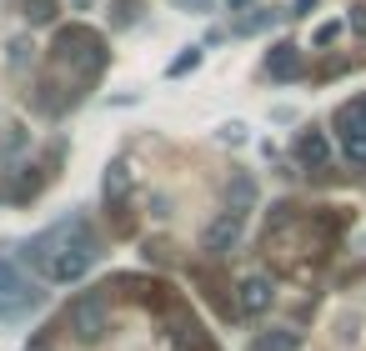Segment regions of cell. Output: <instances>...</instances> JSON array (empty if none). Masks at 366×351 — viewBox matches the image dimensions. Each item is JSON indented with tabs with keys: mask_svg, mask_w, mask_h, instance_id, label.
Returning a JSON list of instances; mask_svg holds the SVG:
<instances>
[{
	"mask_svg": "<svg viewBox=\"0 0 366 351\" xmlns=\"http://www.w3.org/2000/svg\"><path fill=\"white\" fill-rule=\"evenodd\" d=\"M51 56H56V66H71L76 81H96V76L106 71V56H111V51H106V41H101L91 26H71V31L56 36Z\"/></svg>",
	"mask_w": 366,
	"mask_h": 351,
	"instance_id": "cell-1",
	"label": "cell"
},
{
	"mask_svg": "<svg viewBox=\"0 0 366 351\" xmlns=\"http://www.w3.org/2000/svg\"><path fill=\"white\" fill-rule=\"evenodd\" d=\"M41 296H46V291L21 271V256H16V251L0 256V321H11V316L41 306Z\"/></svg>",
	"mask_w": 366,
	"mask_h": 351,
	"instance_id": "cell-2",
	"label": "cell"
},
{
	"mask_svg": "<svg viewBox=\"0 0 366 351\" xmlns=\"http://www.w3.org/2000/svg\"><path fill=\"white\" fill-rule=\"evenodd\" d=\"M66 326H71V336L81 341V346H96L106 331H111V316H106V301L96 296V291H86L81 301H71V311H66Z\"/></svg>",
	"mask_w": 366,
	"mask_h": 351,
	"instance_id": "cell-3",
	"label": "cell"
},
{
	"mask_svg": "<svg viewBox=\"0 0 366 351\" xmlns=\"http://www.w3.org/2000/svg\"><path fill=\"white\" fill-rule=\"evenodd\" d=\"M236 241H241V216H236V211H221V216L206 226V236H201V251H206V256H226Z\"/></svg>",
	"mask_w": 366,
	"mask_h": 351,
	"instance_id": "cell-4",
	"label": "cell"
},
{
	"mask_svg": "<svg viewBox=\"0 0 366 351\" xmlns=\"http://www.w3.org/2000/svg\"><path fill=\"white\" fill-rule=\"evenodd\" d=\"M271 301H276V286H271L266 276H246V281L236 286V306H241L246 316H261V311H271Z\"/></svg>",
	"mask_w": 366,
	"mask_h": 351,
	"instance_id": "cell-5",
	"label": "cell"
},
{
	"mask_svg": "<svg viewBox=\"0 0 366 351\" xmlns=\"http://www.w3.org/2000/svg\"><path fill=\"white\" fill-rule=\"evenodd\" d=\"M296 161H301L306 171H321V166L331 161V146H326V136H321V131H301V141H296Z\"/></svg>",
	"mask_w": 366,
	"mask_h": 351,
	"instance_id": "cell-6",
	"label": "cell"
},
{
	"mask_svg": "<svg viewBox=\"0 0 366 351\" xmlns=\"http://www.w3.org/2000/svg\"><path fill=\"white\" fill-rule=\"evenodd\" d=\"M101 196H106V206H126V196H131V166H126V161H111V166H106Z\"/></svg>",
	"mask_w": 366,
	"mask_h": 351,
	"instance_id": "cell-7",
	"label": "cell"
},
{
	"mask_svg": "<svg viewBox=\"0 0 366 351\" xmlns=\"http://www.w3.org/2000/svg\"><path fill=\"white\" fill-rule=\"evenodd\" d=\"M266 76H271V81H296V76H301V51H296V46H276V51L266 56Z\"/></svg>",
	"mask_w": 366,
	"mask_h": 351,
	"instance_id": "cell-8",
	"label": "cell"
},
{
	"mask_svg": "<svg viewBox=\"0 0 366 351\" xmlns=\"http://www.w3.org/2000/svg\"><path fill=\"white\" fill-rule=\"evenodd\" d=\"M336 131H341V141L346 136H366V96H356V101H346L336 111Z\"/></svg>",
	"mask_w": 366,
	"mask_h": 351,
	"instance_id": "cell-9",
	"label": "cell"
},
{
	"mask_svg": "<svg viewBox=\"0 0 366 351\" xmlns=\"http://www.w3.org/2000/svg\"><path fill=\"white\" fill-rule=\"evenodd\" d=\"M251 206H256V181H251V176H236V181H231V211L246 216Z\"/></svg>",
	"mask_w": 366,
	"mask_h": 351,
	"instance_id": "cell-10",
	"label": "cell"
},
{
	"mask_svg": "<svg viewBox=\"0 0 366 351\" xmlns=\"http://www.w3.org/2000/svg\"><path fill=\"white\" fill-rule=\"evenodd\" d=\"M296 346H301V336H296V331H286V326L261 331V341H256V351H296Z\"/></svg>",
	"mask_w": 366,
	"mask_h": 351,
	"instance_id": "cell-11",
	"label": "cell"
},
{
	"mask_svg": "<svg viewBox=\"0 0 366 351\" xmlns=\"http://www.w3.org/2000/svg\"><path fill=\"white\" fill-rule=\"evenodd\" d=\"M201 56H206L201 46H186V51H181V56H176V61L166 66V76L176 81V76H186V71H196V66H201Z\"/></svg>",
	"mask_w": 366,
	"mask_h": 351,
	"instance_id": "cell-12",
	"label": "cell"
},
{
	"mask_svg": "<svg viewBox=\"0 0 366 351\" xmlns=\"http://www.w3.org/2000/svg\"><path fill=\"white\" fill-rule=\"evenodd\" d=\"M21 6H26V21L31 26H51L56 21V0H21Z\"/></svg>",
	"mask_w": 366,
	"mask_h": 351,
	"instance_id": "cell-13",
	"label": "cell"
},
{
	"mask_svg": "<svg viewBox=\"0 0 366 351\" xmlns=\"http://www.w3.org/2000/svg\"><path fill=\"white\" fill-rule=\"evenodd\" d=\"M21 146H26V126H11L6 136H0V151H6V156H16Z\"/></svg>",
	"mask_w": 366,
	"mask_h": 351,
	"instance_id": "cell-14",
	"label": "cell"
},
{
	"mask_svg": "<svg viewBox=\"0 0 366 351\" xmlns=\"http://www.w3.org/2000/svg\"><path fill=\"white\" fill-rule=\"evenodd\" d=\"M216 136H221L226 146H246V126H241V121H226V126H221Z\"/></svg>",
	"mask_w": 366,
	"mask_h": 351,
	"instance_id": "cell-15",
	"label": "cell"
},
{
	"mask_svg": "<svg viewBox=\"0 0 366 351\" xmlns=\"http://www.w3.org/2000/svg\"><path fill=\"white\" fill-rule=\"evenodd\" d=\"M346 161L351 166H366V136H346Z\"/></svg>",
	"mask_w": 366,
	"mask_h": 351,
	"instance_id": "cell-16",
	"label": "cell"
},
{
	"mask_svg": "<svg viewBox=\"0 0 366 351\" xmlns=\"http://www.w3.org/2000/svg\"><path fill=\"white\" fill-rule=\"evenodd\" d=\"M26 51H36V46H31V41H11V71L26 66Z\"/></svg>",
	"mask_w": 366,
	"mask_h": 351,
	"instance_id": "cell-17",
	"label": "cell"
},
{
	"mask_svg": "<svg viewBox=\"0 0 366 351\" xmlns=\"http://www.w3.org/2000/svg\"><path fill=\"white\" fill-rule=\"evenodd\" d=\"M351 31L366 36V0H361V6H351Z\"/></svg>",
	"mask_w": 366,
	"mask_h": 351,
	"instance_id": "cell-18",
	"label": "cell"
},
{
	"mask_svg": "<svg viewBox=\"0 0 366 351\" xmlns=\"http://www.w3.org/2000/svg\"><path fill=\"white\" fill-rule=\"evenodd\" d=\"M336 36H341V26H336V21H326V26H321V31H316V46H331V41H336Z\"/></svg>",
	"mask_w": 366,
	"mask_h": 351,
	"instance_id": "cell-19",
	"label": "cell"
},
{
	"mask_svg": "<svg viewBox=\"0 0 366 351\" xmlns=\"http://www.w3.org/2000/svg\"><path fill=\"white\" fill-rule=\"evenodd\" d=\"M181 6H186V11H201V16H206V11H211V0H181Z\"/></svg>",
	"mask_w": 366,
	"mask_h": 351,
	"instance_id": "cell-20",
	"label": "cell"
},
{
	"mask_svg": "<svg viewBox=\"0 0 366 351\" xmlns=\"http://www.w3.org/2000/svg\"><path fill=\"white\" fill-rule=\"evenodd\" d=\"M311 11H316V0H296V11H291V16H311Z\"/></svg>",
	"mask_w": 366,
	"mask_h": 351,
	"instance_id": "cell-21",
	"label": "cell"
},
{
	"mask_svg": "<svg viewBox=\"0 0 366 351\" xmlns=\"http://www.w3.org/2000/svg\"><path fill=\"white\" fill-rule=\"evenodd\" d=\"M226 6H231V11H251V0H226Z\"/></svg>",
	"mask_w": 366,
	"mask_h": 351,
	"instance_id": "cell-22",
	"label": "cell"
},
{
	"mask_svg": "<svg viewBox=\"0 0 366 351\" xmlns=\"http://www.w3.org/2000/svg\"><path fill=\"white\" fill-rule=\"evenodd\" d=\"M26 351H51V346H46V341H36V346H26Z\"/></svg>",
	"mask_w": 366,
	"mask_h": 351,
	"instance_id": "cell-23",
	"label": "cell"
},
{
	"mask_svg": "<svg viewBox=\"0 0 366 351\" xmlns=\"http://www.w3.org/2000/svg\"><path fill=\"white\" fill-rule=\"evenodd\" d=\"M71 6H76V11H86V6H91V0H71Z\"/></svg>",
	"mask_w": 366,
	"mask_h": 351,
	"instance_id": "cell-24",
	"label": "cell"
}]
</instances>
